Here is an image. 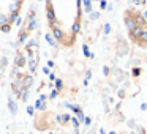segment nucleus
Wrapping results in <instances>:
<instances>
[{
	"label": "nucleus",
	"instance_id": "1",
	"mask_svg": "<svg viewBox=\"0 0 147 134\" xmlns=\"http://www.w3.org/2000/svg\"><path fill=\"white\" fill-rule=\"evenodd\" d=\"M46 19L54 40L71 48L81 30V0H45Z\"/></svg>",
	"mask_w": 147,
	"mask_h": 134
},
{
	"label": "nucleus",
	"instance_id": "2",
	"mask_svg": "<svg viewBox=\"0 0 147 134\" xmlns=\"http://www.w3.org/2000/svg\"><path fill=\"white\" fill-rule=\"evenodd\" d=\"M26 0H0V33H10L16 25Z\"/></svg>",
	"mask_w": 147,
	"mask_h": 134
}]
</instances>
